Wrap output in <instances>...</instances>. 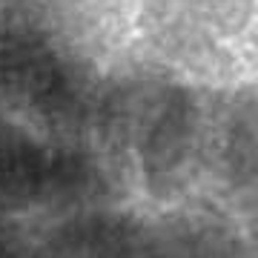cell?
<instances>
[{
    "mask_svg": "<svg viewBox=\"0 0 258 258\" xmlns=\"http://www.w3.org/2000/svg\"><path fill=\"white\" fill-rule=\"evenodd\" d=\"M101 172L89 158L49 149L32 135L0 123V204H78L101 192Z\"/></svg>",
    "mask_w": 258,
    "mask_h": 258,
    "instance_id": "2",
    "label": "cell"
},
{
    "mask_svg": "<svg viewBox=\"0 0 258 258\" xmlns=\"http://www.w3.org/2000/svg\"><path fill=\"white\" fill-rule=\"evenodd\" d=\"M224 184L241 207L258 210V98L247 95L230 106L218 144Z\"/></svg>",
    "mask_w": 258,
    "mask_h": 258,
    "instance_id": "3",
    "label": "cell"
},
{
    "mask_svg": "<svg viewBox=\"0 0 258 258\" xmlns=\"http://www.w3.org/2000/svg\"><path fill=\"white\" fill-rule=\"evenodd\" d=\"M115 123L135 149L141 175L155 195H172L189 181L198 149V112L186 89L155 83L120 98Z\"/></svg>",
    "mask_w": 258,
    "mask_h": 258,
    "instance_id": "1",
    "label": "cell"
}]
</instances>
